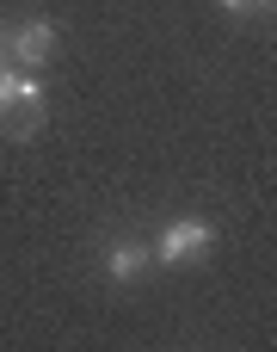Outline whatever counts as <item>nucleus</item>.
Listing matches in <instances>:
<instances>
[{
  "instance_id": "5",
  "label": "nucleus",
  "mask_w": 277,
  "mask_h": 352,
  "mask_svg": "<svg viewBox=\"0 0 277 352\" xmlns=\"http://www.w3.org/2000/svg\"><path fill=\"white\" fill-rule=\"evenodd\" d=\"M247 6H259V0H228V12H247Z\"/></svg>"
},
{
  "instance_id": "4",
  "label": "nucleus",
  "mask_w": 277,
  "mask_h": 352,
  "mask_svg": "<svg viewBox=\"0 0 277 352\" xmlns=\"http://www.w3.org/2000/svg\"><path fill=\"white\" fill-rule=\"evenodd\" d=\"M148 260H154V254H148L142 241H123V248H111V254H105V272H111L117 285H136V278L148 272Z\"/></svg>"
},
{
  "instance_id": "1",
  "label": "nucleus",
  "mask_w": 277,
  "mask_h": 352,
  "mask_svg": "<svg viewBox=\"0 0 277 352\" xmlns=\"http://www.w3.org/2000/svg\"><path fill=\"white\" fill-rule=\"evenodd\" d=\"M43 130V87L25 68H0V136L25 142Z\"/></svg>"
},
{
  "instance_id": "3",
  "label": "nucleus",
  "mask_w": 277,
  "mask_h": 352,
  "mask_svg": "<svg viewBox=\"0 0 277 352\" xmlns=\"http://www.w3.org/2000/svg\"><path fill=\"white\" fill-rule=\"evenodd\" d=\"M6 56H12V68H43L56 56V25L49 19H19V31L6 37Z\"/></svg>"
},
{
  "instance_id": "2",
  "label": "nucleus",
  "mask_w": 277,
  "mask_h": 352,
  "mask_svg": "<svg viewBox=\"0 0 277 352\" xmlns=\"http://www.w3.org/2000/svg\"><path fill=\"white\" fill-rule=\"evenodd\" d=\"M210 248H216V229H210L204 217H179V223H167V235H160L148 254H154L160 266H179V260H204Z\"/></svg>"
}]
</instances>
